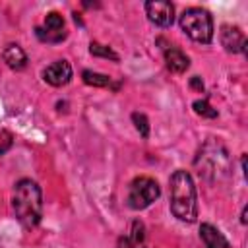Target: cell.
<instances>
[{"instance_id": "6", "label": "cell", "mask_w": 248, "mask_h": 248, "mask_svg": "<svg viewBox=\"0 0 248 248\" xmlns=\"http://www.w3.org/2000/svg\"><path fill=\"white\" fill-rule=\"evenodd\" d=\"M147 19L159 27H169L174 21V6L167 0H151L145 2Z\"/></svg>"}, {"instance_id": "11", "label": "cell", "mask_w": 248, "mask_h": 248, "mask_svg": "<svg viewBox=\"0 0 248 248\" xmlns=\"http://www.w3.org/2000/svg\"><path fill=\"white\" fill-rule=\"evenodd\" d=\"M4 62L12 68V70H23L27 66V54L23 52L21 46L17 45H10L6 50H4Z\"/></svg>"}, {"instance_id": "18", "label": "cell", "mask_w": 248, "mask_h": 248, "mask_svg": "<svg viewBox=\"0 0 248 248\" xmlns=\"http://www.w3.org/2000/svg\"><path fill=\"white\" fill-rule=\"evenodd\" d=\"M118 248H141V246L136 244L130 236H120V238H118Z\"/></svg>"}, {"instance_id": "1", "label": "cell", "mask_w": 248, "mask_h": 248, "mask_svg": "<svg viewBox=\"0 0 248 248\" xmlns=\"http://www.w3.org/2000/svg\"><path fill=\"white\" fill-rule=\"evenodd\" d=\"M12 207H14L16 219L25 229L37 227L43 217V194L39 184L33 182L31 178H21L14 186Z\"/></svg>"}, {"instance_id": "15", "label": "cell", "mask_w": 248, "mask_h": 248, "mask_svg": "<svg viewBox=\"0 0 248 248\" xmlns=\"http://www.w3.org/2000/svg\"><path fill=\"white\" fill-rule=\"evenodd\" d=\"M132 120H134L136 130L140 132V136L141 138H147L149 136V120H147V116L141 114V112H134L132 114Z\"/></svg>"}, {"instance_id": "12", "label": "cell", "mask_w": 248, "mask_h": 248, "mask_svg": "<svg viewBox=\"0 0 248 248\" xmlns=\"http://www.w3.org/2000/svg\"><path fill=\"white\" fill-rule=\"evenodd\" d=\"M83 81L87 85H93V87H112V79L105 74H97V72H91V70H83L81 74Z\"/></svg>"}, {"instance_id": "20", "label": "cell", "mask_w": 248, "mask_h": 248, "mask_svg": "<svg viewBox=\"0 0 248 248\" xmlns=\"http://www.w3.org/2000/svg\"><path fill=\"white\" fill-rule=\"evenodd\" d=\"M240 221H242V225H246V207L242 209V217H240Z\"/></svg>"}, {"instance_id": "14", "label": "cell", "mask_w": 248, "mask_h": 248, "mask_svg": "<svg viewBox=\"0 0 248 248\" xmlns=\"http://www.w3.org/2000/svg\"><path fill=\"white\" fill-rule=\"evenodd\" d=\"M194 110H196V114H200V116H205V118H215L217 116V110L205 101V99H198V101H194Z\"/></svg>"}, {"instance_id": "13", "label": "cell", "mask_w": 248, "mask_h": 248, "mask_svg": "<svg viewBox=\"0 0 248 248\" xmlns=\"http://www.w3.org/2000/svg\"><path fill=\"white\" fill-rule=\"evenodd\" d=\"M89 52H91L93 56H103V58L118 60V54H116L112 48H108V46H105V45H101V43H91V45H89Z\"/></svg>"}, {"instance_id": "4", "label": "cell", "mask_w": 248, "mask_h": 248, "mask_svg": "<svg viewBox=\"0 0 248 248\" xmlns=\"http://www.w3.org/2000/svg\"><path fill=\"white\" fill-rule=\"evenodd\" d=\"M159 194H161L159 184L153 178H149V176H138L130 184L128 205L132 209H145V207H149L159 198Z\"/></svg>"}, {"instance_id": "8", "label": "cell", "mask_w": 248, "mask_h": 248, "mask_svg": "<svg viewBox=\"0 0 248 248\" xmlns=\"http://www.w3.org/2000/svg\"><path fill=\"white\" fill-rule=\"evenodd\" d=\"M221 45L227 52H244L246 48V37L236 25H223L221 27Z\"/></svg>"}, {"instance_id": "3", "label": "cell", "mask_w": 248, "mask_h": 248, "mask_svg": "<svg viewBox=\"0 0 248 248\" xmlns=\"http://www.w3.org/2000/svg\"><path fill=\"white\" fill-rule=\"evenodd\" d=\"M180 27L182 31L196 43H211L213 39V19L209 12L202 8H188L180 16Z\"/></svg>"}, {"instance_id": "5", "label": "cell", "mask_w": 248, "mask_h": 248, "mask_svg": "<svg viewBox=\"0 0 248 248\" xmlns=\"http://www.w3.org/2000/svg\"><path fill=\"white\" fill-rule=\"evenodd\" d=\"M35 33H37V37H39L41 41H45V43H60V41L66 37V31H64V17H62L58 12L46 14L43 27H37Z\"/></svg>"}, {"instance_id": "7", "label": "cell", "mask_w": 248, "mask_h": 248, "mask_svg": "<svg viewBox=\"0 0 248 248\" xmlns=\"http://www.w3.org/2000/svg\"><path fill=\"white\" fill-rule=\"evenodd\" d=\"M43 78L46 83H50L54 87H62L72 79V66L66 60H56L45 68Z\"/></svg>"}, {"instance_id": "16", "label": "cell", "mask_w": 248, "mask_h": 248, "mask_svg": "<svg viewBox=\"0 0 248 248\" xmlns=\"http://www.w3.org/2000/svg\"><path fill=\"white\" fill-rule=\"evenodd\" d=\"M130 238H132L136 244L143 246V240H145V229H143V223H140V221H134V223H132V234H130Z\"/></svg>"}, {"instance_id": "10", "label": "cell", "mask_w": 248, "mask_h": 248, "mask_svg": "<svg viewBox=\"0 0 248 248\" xmlns=\"http://www.w3.org/2000/svg\"><path fill=\"white\" fill-rule=\"evenodd\" d=\"M200 236H202L205 248H229V242L223 236V232L219 229H215L213 225H209V223H202Z\"/></svg>"}, {"instance_id": "19", "label": "cell", "mask_w": 248, "mask_h": 248, "mask_svg": "<svg viewBox=\"0 0 248 248\" xmlns=\"http://www.w3.org/2000/svg\"><path fill=\"white\" fill-rule=\"evenodd\" d=\"M190 85H192V87H194V89H198V91H203V83H202V81H200V78H198V76H196V78H192V79H190Z\"/></svg>"}, {"instance_id": "9", "label": "cell", "mask_w": 248, "mask_h": 248, "mask_svg": "<svg viewBox=\"0 0 248 248\" xmlns=\"http://www.w3.org/2000/svg\"><path fill=\"white\" fill-rule=\"evenodd\" d=\"M165 62H167V68L174 74H184L190 66L188 56L176 46H167L165 48Z\"/></svg>"}, {"instance_id": "2", "label": "cell", "mask_w": 248, "mask_h": 248, "mask_svg": "<svg viewBox=\"0 0 248 248\" xmlns=\"http://www.w3.org/2000/svg\"><path fill=\"white\" fill-rule=\"evenodd\" d=\"M170 211L184 223H194L198 217L196 186L186 170H174L170 176Z\"/></svg>"}, {"instance_id": "17", "label": "cell", "mask_w": 248, "mask_h": 248, "mask_svg": "<svg viewBox=\"0 0 248 248\" xmlns=\"http://www.w3.org/2000/svg\"><path fill=\"white\" fill-rule=\"evenodd\" d=\"M10 147H12V134L6 132V130H2L0 132V155L6 153Z\"/></svg>"}]
</instances>
